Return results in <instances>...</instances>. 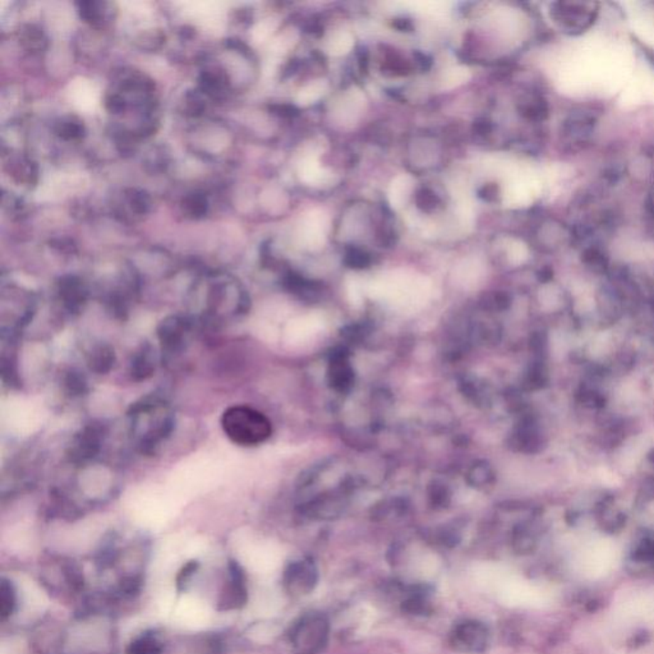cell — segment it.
Listing matches in <instances>:
<instances>
[{"label":"cell","instance_id":"6da1fadb","mask_svg":"<svg viewBox=\"0 0 654 654\" xmlns=\"http://www.w3.org/2000/svg\"><path fill=\"white\" fill-rule=\"evenodd\" d=\"M250 296L233 277L211 275L195 290L193 322L216 327L233 321L250 309Z\"/></svg>","mask_w":654,"mask_h":654},{"label":"cell","instance_id":"7a4b0ae2","mask_svg":"<svg viewBox=\"0 0 654 654\" xmlns=\"http://www.w3.org/2000/svg\"><path fill=\"white\" fill-rule=\"evenodd\" d=\"M129 434L139 453L152 455L169 439L176 428V414L168 402L147 397L133 404L128 412Z\"/></svg>","mask_w":654,"mask_h":654},{"label":"cell","instance_id":"3957f363","mask_svg":"<svg viewBox=\"0 0 654 654\" xmlns=\"http://www.w3.org/2000/svg\"><path fill=\"white\" fill-rule=\"evenodd\" d=\"M221 427L227 439L238 446H257L272 434L269 418L247 405L227 408L221 415Z\"/></svg>","mask_w":654,"mask_h":654},{"label":"cell","instance_id":"277c9868","mask_svg":"<svg viewBox=\"0 0 654 654\" xmlns=\"http://www.w3.org/2000/svg\"><path fill=\"white\" fill-rule=\"evenodd\" d=\"M330 623L320 612H309L290 628L289 642L294 654H318L328 642Z\"/></svg>","mask_w":654,"mask_h":654},{"label":"cell","instance_id":"5b68a950","mask_svg":"<svg viewBox=\"0 0 654 654\" xmlns=\"http://www.w3.org/2000/svg\"><path fill=\"white\" fill-rule=\"evenodd\" d=\"M193 323L195 322L191 317L181 315L168 316L160 322L158 339L165 358H176L183 353L188 344Z\"/></svg>","mask_w":654,"mask_h":654},{"label":"cell","instance_id":"8992f818","mask_svg":"<svg viewBox=\"0 0 654 654\" xmlns=\"http://www.w3.org/2000/svg\"><path fill=\"white\" fill-rule=\"evenodd\" d=\"M248 602V583L245 569L237 560L227 564V578L218 598L216 610L220 612L242 610Z\"/></svg>","mask_w":654,"mask_h":654},{"label":"cell","instance_id":"52a82bcc","mask_svg":"<svg viewBox=\"0 0 654 654\" xmlns=\"http://www.w3.org/2000/svg\"><path fill=\"white\" fill-rule=\"evenodd\" d=\"M105 436V428L100 423L86 424L72 440L68 450L70 461L77 466H83L94 460L100 454Z\"/></svg>","mask_w":654,"mask_h":654},{"label":"cell","instance_id":"ba28073f","mask_svg":"<svg viewBox=\"0 0 654 654\" xmlns=\"http://www.w3.org/2000/svg\"><path fill=\"white\" fill-rule=\"evenodd\" d=\"M317 580V567L311 559L291 561L284 570V588L293 597H303L312 593Z\"/></svg>","mask_w":654,"mask_h":654},{"label":"cell","instance_id":"9c48e42d","mask_svg":"<svg viewBox=\"0 0 654 654\" xmlns=\"http://www.w3.org/2000/svg\"><path fill=\"white\" fill-rule=\"evenodd\" d=\"M488 640V628L476 620H468L456 625L450 636L451 647L461 653H482L487 648Z\"/></svg>","mask_w":654,"mask_h":654},{"label":"cell","instance_id":"30bf717a","mask_svg":"<svg viewBox=\"0 0 654 654\" xmlns=\"http://www.w3.org/2000/svg\"><path fill=\"white\" fill-rule=\"evenodd\" d=\"M552 16L569 32L583 31L591 26L596 11L589 3H557Z\"/></svg>","mask_w":654,"mask_h":654},{"label":"cell","instance_id":"8fae6325","mask_svg":"<svg viewBox=\"0 0 654 654\" xmlns=\"http://www.w3.org/2000/svg\"><path fill=\"white\" fill-rule=\"evenodd\" d=\"M86 285L76 277H63L58 284V298L70 315L80 313L87 302Z\"/></svg>","mask_w":654,"mask_h":654},{"label":"cell","instance_id":"7c38bea8","mask_svg":"<svg viewBox=\"0 0 654 654\" xmlns=\"http://www.w3.org/2000/svg\"><path fill=\"white\" fill-rule=\"evenodd\" d=\"M327 380L330 386L340 392H346L352 389L354 371L348 360V353L344 349L333 353L327 371Z\"/></svg>","mask_w":654,"mask_h":654},{"label":"cell","instance_id":"4fadbf2b","mask_svg":"<svg viewBox=\"0 0 654 654\" xmlns=\"http://www.w3.org/2000/svg\"><path fill=\"white\" fill-rule=\"evenodd\" d=\"M156 370V354L150 343H142L133 353L129 362V375L134 381H145Z\"/></svg>","mask_w":654,"mask_h":654},{"label":"cell","instance_id":"5bb4252c","mask_svg":"<svg viewBox=\"0 0 654 654\" xmlns=\"http://www.w3.org/2000/svg\"><path fill=\"white\" fill-rule=\"evenodd\" d=\"M115 362L117 355L113 348L105 343H99L92 346L87 354L88 368L97 375L109 373L113 370Z\"/></svg>","mask_w":654,"mask_h":654},{"label":"cell","instance_id":"9a60e30c","mask_svg":"<svg viewBox=\"0 0 654 654\" xmlns=\"http://www.w3.org/2000/svg\"><path fill=\"white\" fill-rule=\"evenodd\" d=\"M164 642L155 630H147L133 638L127 645L126 654H163Z\"/></svg>","mask_w":654,"mask_h":654},{"label":"cell","instance_id":"2e32d148","mask_svg":"<svg viewBox=\"0 0 654 654\" xmlns=\"http://www.w3.org/2000/svg\"><path fill=\"white\" fill-rule=\"evenodd\" d=\"M18 607L17 588L9 579L1 578L0 581V617L4 623L14 615Z\"/></svg>","mask_w":654,"mask_h":654},{"label":"cell","instance_id":"e0dca14e","mask_svg":"<svg viewBox=\"0 0 654 654\" xmlns=\"http://www.w3.org/2000/svg\"><path fill=\"white\" fill-rule=\"evenodd\" d=\"M414 203L422 213L432 214L442 205L440 195L431 188H421L415 192Z\"/></svg>","mask_w":654,"mask_h":654},{"label":"cell","instance_id":"ac0fdd59","mask_svg":"<svg viewBox=\"0 0 654 654\" xmlns=\"http://www.w3.org/2000/svg\"><path fill=\"white\" fill-rule=\"evenodd\" d=\"M382 70L385 73L390 76L402 77L407 76L412 70V65L408 60H405L403 57H400L397 53L386 54L382 63Z\"/></svg>","mask_w":654,"mask_h":654},{"label":"cell","instance_id":"d6986e66","mask_svg":"<svg viewBox=\"0 0 654 654\" xmlns=\"http://www.w3.org/2000/svg\"><path fill=\"white\" fill-rule=\"evenodd\" d=\"M344 262L348 267L355 270L367 269L372 264L371 254L358 245H350L346 250Z\"/></svg>","mask_w":654,"mask_h":654},{"label":"cell","instance_id":"ffe728a7","mask_svg":"<svg viewBox=\"0 0 654 654\" xmlns=\"http://www.w3.org/2000/svg\"><path fill=\"white\" fill-rule=\"evenodd\" d=\"M519 112L528 119H543L547 115V105L540 97H528L519 104Z\"/></svg>","mask_w":654,"mask_h":654},{"label":"cell","instance_id":"44dd1931","mask_svg":"<svg viewBox=\"0 0 654 654\" xmlns=\"http://www.w3.org/2000/svg\"><path fill=\"white\" fill-rule=\"evenodd\" d=\"M64 387L68 391V394L73 397H80L83 395L87 391V380L85 375L77 370H70L67 372L64 377Z\"/></svg>","mask_w":654,"mask_h":654},{"label":"cell","instance_id":"7402d4cb","mask_svg":"<svg viewBox=\"0 0 654 654\" xmlns=\"http://www.w3.org/2000/svg\"><path fill=\"white\" fill-rule=\"evenodd\" d=\"M198 570H200V562L197 560L188 561L186 565H183L182 569L176 574V591H187Z\"/></svg>","mask_w":654,"mask_h":654},{"label":"cell","instance_id":"603a6c76","mask_svg":"<svg viewBox=\"0 0 654 654\" xmlns=\"http://www.w3.org/2000/svg\"><path fill=\"white\" fill-rule=\"evenodd\" d=\"M466 479H468V483L472 485L473 487H483V486L490 485L492 481L490 466L486 463L474 464L471 468V471L468 472Z\"/></svg>","mask_w":654,"mask_h":654},{"label":"cell","instance_id":"cb8c5ba5","mask_svg":"<svg viewBox=\"0 0 654 654\" xmlns=\"http://www.w3.org/2000/svg\"><path fill=\"white\" fill-rule=\"evenodd\" d=\"M105 6L107 4H104V3L87 1V3H82L80 12H81L82 17L86 19L87 22L100 23V22H104L102 19H105V17H107V11L104 9Z\"/></svg>","mask_w":654,"mask_h":654},{"label":"cell","instance_id":"d4e9b609","mask_svg":"<svg viewBox=\"0 0 654 654\" xmlns=\"http://www.w3.org/2000/svg\"><path fill=\"white\" fill-rule=\"evenodd\" d=\"M429 497H431L432 503L437 508H445L450 501V493H449L446 486L441 485L437 482L434 486H431Z\"/></svg>","mask_w":654,"mask_h":654},{"label":"cell","instance_id":"484cf974","mask_svg":"<svg viewBox=\"0 0 654 654\" xmlns=\"http://www.w3.org/2000/svg\"><path fill=\"white\" fill-rule=\"evenodd\" d=\"M186 208H188L189 214L193 215V216H198V215L206 213L208 205H206V200L201 195H193V197L188 198Z\"/></svg>","mask_w":654,"mask_h":654},{"label":"cell","instance_id":"4316f807","mask_svg":"<svg viewBox=\"0 0 654 654\" xmlns=\"http://www.w3.org/2000/svg\"><path fill=\"white\" fill-rule=\"evenodd\" d=\"M81 132V126L76 122H65V123H62L59 128V134L67 139L80 137Z\"/></svg>","mask_w":654,"mask_h":654},{"label":"cell","instance_id":"83f0119b","mask_svg":"<svg viewBox=\"0 0 654 654\" xmlns=\"http://www.w3.org/2000/svg\"><path fill=\"white\" fill-rule=\"evenodd\" d=\"M498 187L495 183H487L482 188L479 189L478 195L483 201L492 202L496 201L498 197Z\"/></svg>","mask_w":654,"mask_h":654},{"label":"cell","instance_id":"f1b7e54d","mask_svg":"<svg viewBox=\"0 0 654 654\" xmlns=\"http://www.w3.org/2000/svg\"><path fill=\"white\" fill-rule=\"evenodd\" d=\"M490 131L492 126L488 120H478L477 123H474V132H477L479 136H487L490 134Z\"/></svg>","mask_w":654,"mask_h":654},{"label":"cell","instance_id":"f546056e","mask_svg":"<svg viewBox=\"0 0 654 654\" xmlns=\"http://www.w3.org/2000/svg\"><path fill=\"white\" fill-rule=\"evenodd\" d=\"M275 109H277V113L283 115V117H293V115H296L298 113L296 107H291V105H285V104L284 105H277Z\"/></svg>","mask_w":654,"mask_h":654},{"label":"cell","instance_id":"4dcf8cb0","mask_svg":"<svg viewBox=\"0 0 654 654\" xmlns=\"http://www.w3.org/2000/svg\"><path fill=\"white\" fill-rule=\"evenodd\" d=\"M392 25L395 26L399 31L409 32L410 30H412V28H413L412 22H410L409 19L405 18L395 19Z\"/></svg>","mask_w":654,"mask_h":654},{"label":"cell","instance_id":"1f68e13d","mask_svg":"<svg viewBox=\"0 0 654 654\" xmlns=\"http://www.w3.org/2000/svg\"><path fill=\"white\" fill-rule=\"evenodd\" d=\"M652 208H653V214H654V195H653V200H652Z\"/></svg>","mask_w":654,"mask_h":654}]
</instances>
